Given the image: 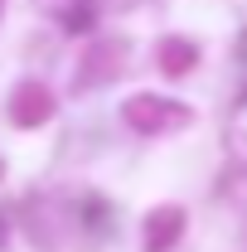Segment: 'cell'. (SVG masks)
<instances>
[{"label":"cell","mask_w":247,"mask_h":252,"mask_svg":"<svg viewBox=\"0 0 247 252\" xmlns=\"http://www.w3.org/2000/svg\"><path fill=\"white\" fill-rule=\"evenodd\" d=\"M49 112H54V97L44 93L39 83H25V88L15 93V102H10V117H15V126H39Z\"/></svg>","instance_id":"cell-3"},{"label":"cell","mask_w":247,"mask_h":252,"mask_svg":"<svg viewBox=\"0 0 247 252\" xmlns=\"http://www.w3.org/2000/svg\"><path fill=\"white\" fill-rule=\"evenodd\" d=\"M185 233V209H155L151 219H146V252H170L175 248V238Z\"/></svg>","instance_id":"cell-2"},{"label":"cell","mask_w":247,"mask_h":252,"mask_svg":"<svg viewBox=\"0 0 247 252\" xmlns=\"http://www.w3.org/2000/svg\"><path fill=\"white\" fill-rule=\"evenodd\" d=\"M160 63H165V73H189V63H194V44L170 39V44L160 49Z\"/></svg>","instance_id":"cell-4"},{"label":"cell","mask_w":247,"mask_h":252,"mask_svg":"<svg viewBox=\"0 0 247 252\" xmlns=\"http://www.w3.org/2000/svg\"><path fill=\"white\" fill-rule=\"evenodd\" d=\"M185 107L180 102H165V97H136L126 107V122L136 131H170V126H185Z\"/></svg>","instance_id":"cell-1"}]
</instances>
